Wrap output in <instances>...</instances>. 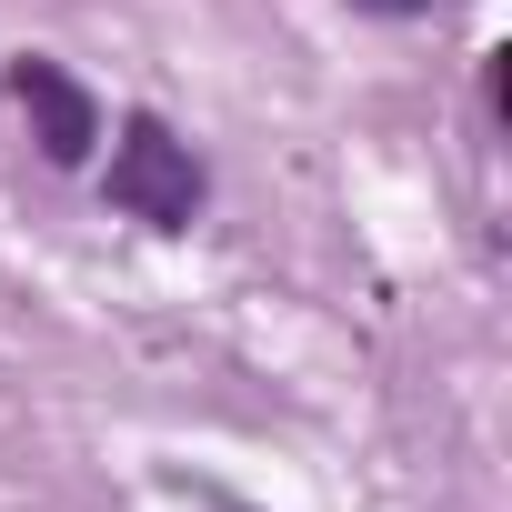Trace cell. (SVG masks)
<instances>
[{"mask_svg":"<svg viewBox=\"0 0 512 512\" xmlns=\"http://www.w3.org/2000/svg\"><path fill=\"white\" fill-rule=\"evenodd\" d=\"M362 11H382V21H412V11H432V0H362Z\"/></svg>","mask_w":512,"mask_h":512,"instance_id":"cell-3","label":"cell"},{"mask_svg":"<svg viewBox=\"0 0 512 512\" xmlns=\"http://www.w3.org/2000/svg\"><path fill=\"white\" fill-rule=\"evenodd\" d=\"M11 91H21V111H31V141H41V161H91V141H101V101L51 61V51H31L21 71H11Z\"/></svg>","mask_w":512,"mask_h":512,"instance_id":"cell-2","label":"cell"},{"mask_svg":"<svg viewBox=\"0 0 512 512\" xmlns=\"http://www.w3.org/2000/svg\"><path fill=\"white\" fill-rule=\"evenodd\" d=\"M201 201H211V181H201L191 141H181L171 121L131 111L121 141H111V211H131V221H151V231H191Z\"/></svg>","mask_w":512,"mask_h":512,"instance_id":"cell-1","label":"cell"}]
</instances>
